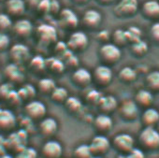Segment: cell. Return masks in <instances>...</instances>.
<instances>
[{"instance_id": "1", "label": "cell", "mask_w": 159, "mask_h": 158, "mask_svg": "<svg viewBox=\"0 0 159 158\" xmlns=\"http://www.w3.org/2000/svg\"><path fill=\"white\" fill-rule=\"evenodd\" d=\"M27 139L28 133L25 130L20 128L19 130L12 131L6 138L7 152H11L15 155L23 149L27 147Z\"/></svg>"}, {"instance_id": "2", "label": "cell", "mask_w": 159, "mask_h": 158, "mask_svg": "<svg viewBox=\"0 0 159 158\" xmlns=\"http://www.w3.org/2000/svg\"><path fill=\"white\" fill-rule=\"evenodd\" d=\"M98 55L102 65L111 66L116 65L121 60L122 51L121 48L117 47L113 43L108 42L100 46Z\"/></svg>"}, {"instance_id": "3", "label": "cell", "mask_w": 159, "mask_h": 158, "mask_svg": "<svg viewBox=\"0 0 159 158\" xmlns=\"http://www.w3.org/2000/svg\"><path fill=\"white\" fill-rule=\"evenodd\" d=\"M139 143L143 150L154 151L159 148V132L154 127H144L139 135Z\"/></svg>"}, {"instance_id": "4", "label": "cell", "mask_w": 159, "mask_h": 158, "mask_svg": "<svg viewBox=\"0 0 159 158\" xmlns=\"http://www.w3.org/2000/svg\"><path fill=\"white\" fill-rule=\"evenodd\" d=\"M139 11L138 0H120L113 8V14L119 19L134 17Z\"/></svg>"}, {"instance_id": "5", "label": "cell", "mask_w": 159, "mask_h": 158, "mask_svg": "<svg viewBox=\"0 0 159 158\" xmlns=\"http://www.w3.org/2000/svg\"><path fill=\"white\" fill-rule=\"evenodd\" d=\"M113 79V73L111 66L106 65H99L95 67L92 72V84L97 87L105 88L109 86Z\"/></svg>"}, {"instance_id": "6", "label": "cell", "mask_w": 159, "mask_h": 158, "mask_svg": "<svg viewBox=\"0 0 159 158\" xmlns=\"http://www.w3.org/2000/svg\"><path fill=\"white\" fill-rule=\"evenodd\" d=\"M67 49L73 53H79L84 52L89 46V39L87 35L84 31L75 30L73 31L67 41L66 42Z\"/></svg>"}, {"instance_id": "7", "label": "cell", "mask_w": 159, "mask_h": 158, "mask_svg": "<svg viewBox=\"0 0 159 158\" xmlns=\"http://www.w3.org/2000/svg\"><path fill=\"white\" fill-rule=\"evenodd\" d=\"M57 23L61 29L73 32L78 28L80 25V19L71 9L66 8L62 9L57 15Z\"/></svg>"}, {"instance_id": "8", "label": "cell", "mask_w": 159, "mask_h": 158, "mask_svg": "<svg viewBox=\"0 0 159 158\" xmlns=\"http://www.w3.org/2000/svg\"><path fill=\"white\" fill-rule=\"evenodd\" d=\"M111 147L119 153L126 155L135 148V139L134 138L127 133L117 134L112 140L111 141Z\"/></svg>"}, {"instance_id": "9", "label": "cell", "mask_w": 159, "mask_h": 158, "mask_svg": "<svg viewBox=\"0 0 159 158\" xmlns=\"http://www.w3.org/2000/svg\"><path fill=\"white\" fill-rule=\"evenodd\" d=\"M36 37L40 44L43 46L54 45L57 42L56 29L48 24H43L36 29Z\"/></svg>"}, {"instance_id": "10", "label": "cell", "mask_w": 159, "mask_h": 158, "mask_svg": "<svg viewBox=\"0 0 159 158\" xmlns=\"http://www.w3.org/2000/svg\"><path fill=\"white\" fill-rule=\"evenodd\" d=\"M25 117L29 118L33 122H39L46 117L47 107L43 102L34 99L25 103Z\"/></svg>"}, {"instance_id": "11", "label": "cell", "mask_w": 159, "mask_h": 158, "mask_svg": "<svg viewBox=\"0 0 159 158\" xmlns=\"http://www.w3.org/2000/svg\"><path fill=\"white\" fill-rule=\"evenodd\" d=\"M9 56L11 60V63L21 65L29 61L30 51L26 45L23 43H16L10 47Z\"/></svg>"}, {"instance_id": "12", "label": "cell", "mask_w": 159, "mask_h": 158, "mask_svg": "<svg viewBox=\"0 0 159 158\" xmlns=\"http://www.w3.org/2000/svg\"><path fill=\"white\" fill-rule=\"evenodd\" d=\"M102 20V14L98 10L89 9L84 11L81 20V24L84 28L89 31H96L101 25Z\"/></svg>"}, {"instance_id": "13", "label": "cell", "mask_w": 159, "mask_h": 158, "mask_svg": "<svg viewBox=\"0 0 159 158\" xmlns=\"http://www.w3.org/2000/svg\"><path fill=\"white\" fill-rule=\"evenodd\" d=\"M88 145L91 150L92 155L101 156V157H103V155L108 153V151L111 148V140L105 135H99V134L96 135Z\"/></svg>"}, {"instance_id": "14", "label": "cell", "mask_w": 159, "mask_h": 158, "mask_svg": "<svg viewBox=\"0 0 159 158\" xmlns=\"http://www.w3.org/2000/svg\"><path fill=\"white\" fill-rule=\"evenodd\" d=\"M118 114L125 122H134L139 115V108L134 100H125L118 106Z\"/></svg>"}, {"instance_id": "15", "label": "cell", "mask_w": 159, "mask_h": 158, "mask_svg": "<svg viewBox=\"0 0 159 158\" xmlns=\"http://www.w3.org/2000/svg\"><path fill=\"white\" fill-rule=\"evenodd\" d=\"M71 83L77 88L84 89L92 84V72L84 67H78L71 74Z\"/></svg>"}, {"instance_id": "16", "label": "cell", "mask_w": 159, "mask_h": 158, "mask_svg": "<svg viewBox=\"0 0 159 158\" xmlns=\"http://www.w3.org/2000/svg\"><path fill=\"white\" fill-rule=\"evenodd\" d=\"M11 31L17 38L25 39L29 38L33 34L34 26L31 21H29L28 19L20 18L13 22Z\"/></svg>"}, {"instance_id": "17", "label": "cell", "mask_w": 159, "mask_h": 158, "mask_svg": "<svg viewBox=\"0 0 159 158\" xmlns=\"http://www.w3.org/2000/svg\"><path fill=\"white\" fill-rule=\"evenodd\" d=\"M5 13H7L12 20L23 18V15L26 11L25 0H6Z\"/></svg>"}, {"instance_id": "18", "label": "cell", "mask_w": 159, "mask_h": 158, "mask_svg": "<svg viewBox=\"0 0 159 158\" xmlns=\"http://www.w3.org/2000/svg\"><path fill=\"white\" fill-rule=\"evenodd\" d=\"M142 17L148 21L158 22L159 20V1L158 0H147L139 9Z\"/></svg>"}, {"instance_id": "19", "label": "cell", "mask_w": 159, "mask_h": 158, "mask_svg": "<svg viewBox=\"0 0 159 158\" xmlns=\"http://www.w3.org/2000/svg\"><path fill=\"white\" fill-rule=\"evenodd\" d=\"M17 126V119L11 110L3 109L0 112V131L4 133H11Z\"/></svg>"}, {"instance_id": "20", "label": "cell", "mask_w": 159, "mask_h": 158, "mask_svg": "<svg viewBox=\"0 0 159 158\" xmlns=\"http://www.w3.org/2000/svg\"><path fill=\"white\" fill-rule=\"evenodd\" d=\"M93 127L98 134L106 136L113 127V120L109 114L99 113L93 120Z\"/></svg>"}, {"instance_id": "21", "label": "cell", "mask_w": 159, "mask_h": 158, "mask_svg": "<svg viewBox=\"0 0 159 158\" xmlns=\"http://www.w3.org/2000/svg\"><path fill=\"white\" fill-rule=\"evenodd\" d=\"M62 154L63 146L55 139L47 140L41 147V155L43 158H61Z\"/></svg>"}, {"instance_id": "22", "label": "cell", "mask_w": 159, "mask_h": 158, "mask_svg": "<svg viewBox=\"0 0 159 158\" xmlns=\"http://www.w3.org/2000/svg\"><path fill=\"white\" fill-rule=\"evenodd\" d=\"M38 129L42 137L51 138L58 131V123L52 117H44L41 121L39 122Z\"/></svg>"}, {"instance_id": "23", "label": "cell", "mask_w": 159, "mask_h": 158, "mask_svg": "<svg viewBox=\"0 0 159 158\" xmlns=\"http://www.w3.org/2000/svg\"><path fill=\"white\" fill-rule=\"evenodd\" d=\"M3 75H4V78L6 79L7 83H10L11 84H20L25 79V74L22 71L20 65L13 64V63L8 65L5 67Z\"/></svg>"}, {"instance_id": "24", "label": "cell", "mask_w": 159, "mask_h": 158, "mask_svg": "<svg viewBox=\"0 0 159 158\" xmlns=\"http://www.w3.org/2000/svg\"><path fill=\"white\" fill-rule=\"evenodd\" d=\"M118 106L119 105L117 99L111 95L102 96L98 103L97 104V107L99 110L100 113L109 114V115L113 111H115L118 109Z\"/></svg>"}, {"instance_id": "25", "label": "cell", "mask_w": 159, "mask_h": 158, "mask_svg": "<svg viewBox=\"0 0 159 158\" xmlns=\"http://www.w3.org/2000/svg\"><path fill=\"white\" fill-rule=\"evenodd\" d=\"M153 99V94L151 91H149L148 89H140L136 93L133 100L139 109L145 110L152 107Z\"/></svg>"}, {"instance_id": "26", "label": "cell", "mask_w": 159, "mask_h": 158, "mask_svg": "<svg viewBox=\"0 0 159 158\" xmlns=\"http://www.w3.org/2000/svg\"><path fill=\"white\" fill-rule=\"evenodd\" d=\"M140 122L144 127H154L159 123V111L152 107L143 110Z\"/></svg>"}, {"instance_id": "27", "label": "cell", "mask_w": 159, "mask_h": 158, "mask_svg": "<svg viewBox=\"0 0 159 158\" xmlns=\"http://www.w3.org/2000/svg\"><path fill=\"white\" fill-rule=\"evenodd\" d=\"M46 70L50 71L52 74L60 75L66 70V65L61 58L52 56L46 59Z\"/></svg>"}, {"instance_id": "28", "label": "cell", "mask_w": 159, "mask_h": 158, "mask_svg": "<svg viewBox=\"0 0 159 158\" xmlns=\"http://www.w3.org/2000/svg\"><path fill=\"white\" fill-rule=\"evenodd\" d=\"M146 89L153 93H159V70H152L146 74L145 77Z\"/></svg>"}, {"instance_id": "29", "label": "cell", "mask_w": 159, "mask_h": 158, "mask_svg": "<svg viewBox=\"0 0 159 158\" xmlns=\"http://www.w3.org/2000/svg\"><path fill=\"white\" fill-rule=\"evenodd\" d=\"M55 88H56V84L51 78L40 79L37 85V91H39L43 96H47V97H50Z\"/></svg>"}, {"instance_id": "30", "label": "cell", "mask_w": 159, "mask_h": 158, "mask_svg": "<svg viewBox=\"0 0 159 158\" xmlns=\"http://www.w3.org/2000/svg\"><path fill=\"white\" fill-rule=\"evenodd\" d=\"M138 78V72L131 66H124L118 73L119 81L124 84H132Z\"/></svg>"}, {"instance_id": "31", "label": "cell", "mask_w": 159, "mask_h": 158, "mask_svg": "<svg viewBox=\"0 0 159 158\" xmlns=\"http://www.w3.org/2000/svg\"><path fill=\"white\" fill-rule=\"evenodd\" d=\"M129 45H130V52L136 58H142L149 52V45L143 39H139Z\"/></svg>"}, {"instance_id": "32", "label": "cell", "mask_w": 159, "mask_h": 158, "mask_svg": "<svg viewBox=\"0 0 159 158\" xmlns=\"http://www.w3.org/2000/svg\"><path fill=\"white\" fill-rule=\"evenodd\" d=\"M37 88L32 84H24L19 90H17L18 96L22 102L27 103L31 100L35 99L37 95Z\"/></svg>"}, {"instance_id": "33", "label": "cell", "mask_w": 159, "mask_h": 158, "mask_svg": "<svg viewBox=\"0 0 159 158\" xmlns=\"http://www.w3.org/2000/svg\"><path fill=\"white\" fill-rule=\"evenodd\" d=\"M29 69L35 74H40L46 71V59L41 55H36L28 61Z\"/></svg>"}, {"instance_id": "34", "label": "cell", "mask_w": 159, "mask_h": 158, "mask_svg": "<svg viewBox=\"0 0 159 158\" xmlns=\"http://www.w3.org/2000/svg\"><path fill=\"white\" fill-rule=\"evenodd\" d=\"M66 111L70 114H78L83 110V103L78 97H68L65 104L63 105Z\"/></svg>"}, {"instance_id": "35", "label": "cell", "mask_w": 159, "mask_h": 158, "mask_svg": "<svg viewBox=\"0 0 159 158\" xmlns=\"http://www.w3.org/2000/svg\"><path fill=\"white\" fill-rule=\"evenodd\" d=\"M68 97V91L66 88L62 86H56V88L51 94L50 98L56 105H64Z\"/></svg>"}, {"instance_id": "36", "label": "cell", "mask_w": 159, "mask_h": 158, "mask_svg": "<svg viewBox=\"0 0 159 158\" xmlns=\"http://www.w3.org/2000/svg\"><path fill=\"white\" fill-rule=\"evenodd\" d=\"M111 42L113 43L114 45H116L119 48L125 47L128 44L126 36H125V32L124 29H116L111 33Z\"/></svg>"}, {"instance_id": "37", "label": "cell", "mask_w": 159, "mask_h": 158, "mask_svg": "<svg viewBox=\"0 0 159 158\" xmlns=\"http://www.w3.org/2000/svg\"><path fill=\"white\" fill-rule=\"evenodd\" d=\"M125 36L128 41V44H131L133 42H136L139 39H142V31L139 27L136 25H131L127 29L125 30Z\"/></svg>"}, {"instance_id": "38", "label": "cell", "mask_w": 159, "mask_h": 158, "mask_svg": "<svg viewBox=\"0 0 159 158\" xmlns=\"http://www.w3.org/2000/svg\"><path fill=\"white\" fill-rule=\"evenodd\" d=\"M74 158H90L92 156L91 150L88 144H81L75 148L73 151Z\"/></svg>"}, {"instance_id": "39", "label": "cell", "mask_w": 159, "mask_h": 158, "mask_svg": "<svg viewBox=\"0 0 159 158\" xmlns=\"http://www.w3.org/2000/svg\"><path fill=\"white\" fill-rule=\"evenodd\" d=\"M13 20L5 12H0V32L7 33L11 30Z\"/></svg>"}, {"instance_id": "40", "label": "cell", "mask_w": 159, "mask_h": 158, "mask_svg": "<svg viewBox=\"0 0 159 158\" xmlns=\"http://www.w3.org/2000/svg\"><path fill=\"white\" fill-rule=\"evenodd\" d=\"M101 97H102V95L100 94V92L98 90H97V89H91L86 94L85 100L87 101L88 104L97 106V104L98 103V101L101 98Z\"/></svg>"}, {"instance_id": "41", "label": "cell", "mask_w": 159, "mask_h": 158, "mask_svg": "<svg viewBox=\"0 0 159 158\" xmlns=\"http://www.w3.org/2000/svg\"><path fill=\"white\" fill-rule=\"evenodd\" d=\"M13 158H38V151L32 147H25L16 153Z\"/></svg>"}, {"instance_id": "42", "label": "cell", "mask_w": 159, "mask_h": 158, "mask_svg": "<svg viewBox=\"0 0 159 158\" xmlns=\"http://www.w3.org/2000/svg\"><path fill=\"white\" fill-rule=\"evenodd\" d=\"M14 91L13 84L10 83H5L0 85V99L6 101L8 97Z\"/></svg>"}, {"instance_id": "43", "label": "cell", "mask_w": 159, "mask_h": 158, "mask_svg": "<svg viewBox=\"0 0 159 158\" xmlns=\"http://www.w3.org/2000/svg\"><path fill=\"white\" fill-rule=\"evenodd\" d=\"M150 38L152 41L157 45H159V22H154L149 31Z\"/></svg>"}, {"instance_id": "44", "label": "cell", "mask_w": 159, "mask_h": 158, "mask_svg": "<svg viewBox=\"0 0 159 158\" xmlns=\"http://www.w3.org/2000/svg\"><path fill=\"white\" fill-rule=\"evenodd\" d=\"M11 47V38L7 33L0 32V52H6Z\"/></svg>"}, {"instance_id": "45", "label": "cell", "mask_w": 159, "mask_h": 158, "mask_svg": "<svg viewBox=\"0 0 159 158\" xmlns=\"http://www.w3.org/2000/svg\"><path fill=\"white\" fill-rule=\"evenodd\" d=\"M68 51L66 43L64 41H57L54 44V52L56 53V57L62 58Z\"/></svg>"}, {"instance_id": "46", "label": "cell", "mask_w": 159, "mask_h": 158, "mask_svg": "<svg viewBox=\"0 0 159 158\" xmlns=\"http://www.w3.org/2000/svg\"><path fill=\"white\" fill-rule=\"evenodd\" d=\"M51 6V0H39L36 11L39 14H49Z\"/></svg>"}, {"instance_id": "47", "label": "cell", "mask_w": 159, "mask_h": 158, "mask_svg": "<svg viewBox=\"0 0 159 158\" xmlns=\"http://www.w3.org/2000/svg\"><path fill=\"white\" fill-rule=\"evenodd\" d=\"M111 33L109 30H101L98 33L97 38L98 41H100V42H102V44H104V43L111 42Z\"/></svg>"}, {"instance_id": "48", "label": "cell", "mask_w": 159, "mask_h": 158, "mask_svg": "<svg viewBox=\"0 0 159 158\" xmlns=\"http://www.w3.org/2000/svg\"><path fill=\"white\" fill-rule=\"evenodd\" d=\"M61 7H60V3L57 1V0H51V6H50V11L49 14L52 15V16H57L59 14V12L61 11Z\"/></svg>"}, {"instance_id": "49", "label": "cell", "mask_w": 159, "mask_h": 158, "mask_svg": "<svg viewBox=\"0 0 159 158\" xmlns=\"http://www.w3.org/2000/svg\"><path fill=\"white\" fill-rule=\"evenodd\" d=\"M126 158H145L144 152L141 149L139 148H134L131 151H129L126 155Z\"/></svg>"}, {"instance_id": "50", "label": "cell", "mask_w": 159, "mask_h": 158, "mask_svg": "<svg viewBox=\"0 0 159 158\" xmlns=\"http://www.w3.org/2000/svg\"><path fill=\"white\" fill-rule=\"evenodd\" d=\"M39 2V0H25L26 10H35L36 11Z\"/></svg>"}, {"instance_id": "51", "label": "cell", "mask_w": 159, "mask_h": 158, "mask_svg": "<svg viewBox=\"0 0 159 158\" xmlns=\"http://www.w3.org/2000/svg\"><path fill=\"white\" fill-rule=\"evenodd\" d=\"M7 153V148H6V138L0 134V156Z\"/></svg>"}, {"instance_id": "52", "label": "cell", "mask_w": 159, "mask_h": 158, "mask_svg": "<svg viewBox=\"0 0 159 158\" xmlns=\"http://www.w3.org/2000/svg\"><path fill=\"white\" fill-rule=\"evenodd\" d=\"M95 1L100 5V6H104V7H109L112 4H114V2L116 0H95Z\"/></svg>"}, {"instance_id": "53", "label": "cell", "mask_w": 159, "mask_h": 158, "mask_svg": "<svg viewBox=\"0 0 159 158\" xmlns=\"http://www.w3.org/2000/svg\"><path fill=\"white\" fill-rule=\"evenodd\" d=\"M71 1L77 6H84L90 2V0H71Z\"/></svg>"}, {"instance_id": "54", "label": "cell", "mask_w": 159, "mask_h": 158, "mask_svg": "<svg viewBox=\"0 0 159 158\" xmlns=\"http://www.w3.org/2000/svg\"><path fill=\"white\" fill-rule=\"evenodd\" d=\"M0 158H13V156L11 155V154H10V153H5V154H3V155H1L0 156Z\"/></svg>"}, {"instance_id": "55", "label": "cell", "mask_w": 159, "mask_h": 158, "mask_svg": "<svg viewBox=\"0 0 159 158\" xmlns=\"http://www.w3.org/2000/svg\"><path fill=\"white\" fill-rule=\"evenodd\" d=\"M117 158H126V157H125V155H123V154H119V155L117 156Z\"/></svg>"}, {"instance_id": "56", "label": "cell", "mask_w": 159, "mask_h": 158, "mask_svg": "<svg viewBox=\"0 0 159 158\" xmlns=\"http://www.w3.org/2000/svg\"><path fill=\"white\" fill-rule=\"evenodd\" d=\"M90 158H102L101 156H95V155H92Z\"/></svg>"}, {"instance_id": "57", "label": "cell", "mask_w": 159, "mask_h": 158, "mask_svg": "<svg viewBox=\"0 0 159 158\" xmlns=\"http://www.w3.org/2000/svg\"><path fill=\"white\" fill-rule=\"evenodd\" d=\"M6 0H0V3H5Z\"/></svg>"}, {"instance_id": "58", "label": "cell", "mask_w": 159, "mask_h": 158, "mask_svg": "<svg viewBox=\"0 0 159 158\" xmlns=\"http://www.w3.org/2000/svg\"><path fill=\"white\" fill-rule=\"evenodd\" d=\"M2 110H3V109H2V107H1V104H0V112L2 111Z\"/></svg>"}, {"instance_id": "59", "label": "cell", "mask_w": 159, "mask_h": 158, "mask_svg": "<svg viewBox=\"0 0 159 158\" xmlns=\"http://www.w3.org/2000/svg\"><path fill=\"white\" fill-rule=\"evenodd\" d=\"M158 1H159V0H158Z\"/></svg>"}]
</instances>
